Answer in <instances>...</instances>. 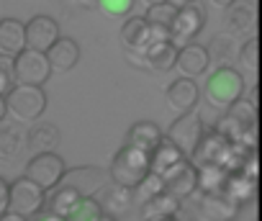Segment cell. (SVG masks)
<instances>
[{
  "label": "cell",
  "mask_w": 262,
  "mask_h": 221,
  "mask_svg": "<svg viewBox=\"0 0 262 221\" xmlns=\"http://www.w3.org/2000/svg\"><path fill=\"white\" fill-rule=\"evenodd\" d=\"M149 172H152V152H144V149L131 147V144H123L113 154V162H111V170H108V175L116 185H123V188H131V190H134Z\"/></svg>",
  "instance_id": "cell-1"
},
{
  "label": "cell",
  "mask_w": 262,
  "mask_h": 221,
  "mask_svg": "<svg viewBox=\"0 0 262 221\" xmlns=\"http://www.w3.org/2000/svg\"><path fill=\"white\" fill-rule=\"evenodd\" d=\"M8 114L21 124H34L47 110V93L39 85H18L6 95Z\"/></svg>",
  "instance_id": "cell-2"
},
{
  "label": "cell",
  "mask_w": 262,
  "mask_h": 221,
  "mask_svg": "<svg viewBox=\"0 0 262 221\" xmlns=\"http://www.w3.org/2000/svg\"><path fill=\"white\" fill-rule=\"evenodd\" d=\"M244 98V77L234 67H219L206 82V100L213 108H229Z\"/></svg>",
  "instance_id": "cell-3"
},
{
  "label": "cell",
  "mask_w": 262,
  "mask_h": 221,
  "mask_svg": "<svg viewBox=\"0 0 262 221\" xmlns=\"http://www.w3.org/2000/svg\"><path fill=\"white\" fill-rule=\"evenodd\" d=\"M67 172V165L64 160L57 154V152H41V154H34L26 165V178L34 180L36 185H41L44 190H54L62 178Z\"/></svg>",
  "instance_id": "cell-4"
},
{
  "label": "cell",
  "mask_w": 262,
  "mask_h": 221,
  "mask_svg": "<svg viewBox=\"0 0 262 221\" xmlns=\"http://www.w3.org/2000/svg\"><path fill=\"white\" fill-rule=\"evenodd\" d=\"M47 203V190L41 185H36L34 180H29L26 175L18 178L16 183H11V203H8V211L24 216V218H31L34 213H39Z\"/></svg>",
  "instance_id": "cell-5"
},
{
  "label": "cell",
  "mask_w": 262,
  "mask_h": 221,
  "mask_svg": "<svg viewBox=\"0 0 262 221\" xmlns=\"http://www.w3.org/2000/svg\"><path fill=\"white\" fill-rule=\"evenodd\" d=\"M52 75V64L44 52L36 49H24L16 57V82L18 85H44Z\"/></svg>",
  "instance_id": "cell-6"
},
{
  "label": "cell",
  "mask_w": 262,
  "mask_h": 221,
  "mask_svg": "<svg viewBox=\"0 0 262 221\" xmlns=\"http://www.w3.org/2000/svg\"><path fill=\"white\" fill-rule=\"evenodd\" d=\"M203 134H206V129H203L201 116L195 114V110H188V114H180L178 121H172V126L167 131V139H172L185 152V157H190L195 152V147L201 144Z\"/></svg>",
  "instance_id": "cell-7"
},
{
  "label": "cell",
  "mask_w": 262,
  "mask_h": 221,
  "mask_svg": "<svg viewBox=\"0 0 262 221\" xmlns=\"http://www.w3.org/2000/svg\"><path fill=\"white\" fill-rule=\"evenodd\" d=\"M206 26V11L195 3L190 6H183L175 16V24L170 29V39L178 44V47H185L190 44V39H195Z\"/></svg>",
  "instance_id": "cell-8"
},
{
  "label": "cell",
  "mask_w": 262,
  "mask_h": 221,
  "mask_svg": "<svg viewBox=\"0 0 262 221\" xmlns=\"http://www.w3.org/2000/svg\"><path fill=\"white\" fill-rule=\"evenodd\" d=\"M57 39H59V26L52 16H34L26 24V49H36L47 54Z\"/></svg>",
  "instance_id": "cell-9"
},
{
  "label": "cell",
  "mask_w": 262,
  "mask_h": 221,
  "mask_svg": "<svg viewBox=\"0 0 262 221\" xmlns=\"http://www.w3.org/2000/svg\"><path fill=\"white\" fill-rule=\"evenodd\" d=\"M162 180H165V190L183 201V198H188V195H193L198 190V167L185 160L183 165H178L170 172H165Z\"/></svg>",
  "instance_id": "cell-10"
},
{
  "label": "cell",
  "mask_w": 262,
  "mask_h": 221,
  "mask_svg": "<svg viewBox=\"0 0 262 221\" xmlns=\"http://www.w3.org/2000/svg\"><path fill=\"white\" fill-rule=\"evenodd\" d=\"M105 172L98 170V167H75V170H67L64 178H62V185H70L75 188L82 198H90L98 188H103L105 183Z\"/></svg>",
  "instance_id": "cell-11"
},
{
  "label": "cell",
  "mask_w": 262,
  "mask_h": 221,
  "mask_svg": "<svg viewBox=\"0 0 262 221\" xmlns=\"http://www.w3.org/2000/svg\"><path fill=\"white\" fill-rule=\"evenodd\" d=\"M121 39L123 44L131 49V52H139L144 54L147 47L155 41V29L149 26V21L144 16H134V18H128L121 29Z\"/></svg>",
  "instance_id": "cell-12"
},
{
  "label": "cell",
  "mask_w": 262,
  "mask_h": 221,
  "mask_svg": "<svg viewBox=\"0 0 262 221\" xmlns=\"http://www.w3.org/2000/svg\"><path fill=\"white\" fill-rule=\"evenodd\" d=\"M178 54H180V47L172 41V39H162V41H152L144 52V59H147V67L155 70V72H170L178 67Z\"/></svg>",
  "instance_id": "cell-13"
},
{
  "label": "cell",
  "mask_w": 262,
  "mask_h": 221,
  "mask_svg": "<svg viewBox=\"0 0 262 221\" xmlns=\"http://www.w3.org/2000/svg\"><path fill=\"white\" fill-rule=\"evenodd\" d=\"M239 203L226 193H208L201 198V211L206 221H234L239 216Z\"/></svg>",
  "instance_id": "cell-14"
},
{
  "label": "cell",
  "mask_w": 262,
  "mask_h": 221,
  "mask_svg": "<svg viewBox=\"0 0 262 221\" xmlns=\"http://www.w3.org/2000/svg\"><path fill=\"white\" fill-rule=\"evenodd\" d=\"M198 98H201V90H198L193 77H178L167 87V103H170L172 110H178V114H188V110H193Z\"/></svg>",
  "instance_id": "cell-15"
},
{
  "label": "cell",
  "mask_w": 262,
  "mask_h": 221,
  "mask_svg": "<svg viewBox=\"0 0 262 221\" xmlns=\"http://www.w3.org/2000/svg\"><path fill=\"white\" fill-rule=\"evenodd\" d=\"M208 62H211V54L206 47L201 44H185L180 47V54H178V70L183 72V77H201L206 70H208Z\"/></svg>",
  "instance_id": "cell-16"
},
{
  "label": "cell",
  "mask_w": 262,
  "mask_h": 221,
  "mask_svg": "<svg viewBox=\"0 0 262 221\" xmlns=\"http://www.w3.org/2000/svg\"><path fill=\"white\" fill-rule=\"evenodd\" d=\"M26 49V24L18 18H3L0 21V54L18 57Z\"/></svg>",
  "instance_id": "cell-17"
},
{
  "label": "cell",
  "mask_w": 262,
  "mask_h": 221,
  "mask_svg": "<svg viewBox=\"0 0 262 221\" xmlns=\"http://www.w3.org/2000/svg\"><path fill=\"white\" fill-rule=\"evenodd\" d=\"M47 59H49L52 70H57V72H70V70L77 64V59H80V47H77L75 39L59 36V39L54 41V47L47 52Z\"/></svg>",
  "instance_id": "cell-18"
},
{
  "label": "cell",
  "mask_w": 262,
  "mask_h": 221,
  "mask_svg": "<svg viewBox=\"0 0 262 221\" xmlns=\"http://www.w3.org/2000/svg\"><path fill=\"white\" fill-rule=\"evenodd\" d=\"M254 188H257V175H252L247 170H231L226 175V183H224V190L221 193H226L229 198H234L242 206V203L252 201Z\"/></svg>",
  "instance_id": "cell-19"
},
{
  "label": "cell",
  "mask_w": 262,
  "mask_h": 221,
  "mask_svg": "<svg viewBox=\"0 0 262 221\" xmlns=\"http://www.w3.org/2000/svg\"><path fill=\"white\" fill-rule=\"evenodd\" d=\"M188 157H185V152L172 142V139H162L160 144H157V149L152 152V172H157V175H165V172H170L172 167H178V165H183Z\"/></svg>",
  "instance_id": "cell-20"
},
{
  "label": "cell",
  "mask_w": 262,
  "mask_h": 221,
  "mask_svg": "<svg viewBox=\"0 0 262 221\" xmlns=\"http://www.w3.org/2000/svg\"><path fill=\"white\" fill-rule=\"evenodd\" d=\"M162 139H165V134H162V129H160L157 124H152V121H139V124H134V126L128 129V142H126V144L139 147V149H144V152H155Z\"/></svg>",
  "instance_id": "cell-21"
},
{
  "label": "cell",
  "mask_w": 262,
  "mask_h": 221,
  "mask_svg": "<svg viewBox=\"0 0 262 221\" xmlns=\"http://www.w3.org/2000/svg\"><path fill=\"white\" fill-rule=\"evenodd\" d=\"M134 201H137V198H134V190H131V188H123V185H116V183H113L111 188H105V190H103L100 206H103V211H105V213L116 216V213H123V211H128Z\"/></svg>",
  "instance_id": "cell-22"
},
{
  "label": "cell",
  "mask_w": 262,
  "mask_h": 221,
  "mask_svg": "<svg viewBox=\"0 0 262 221\" xmlns=\"http://www.w3.org/2000/svg\"><path fill=\"white\" fill-rule=\"evenodd\" d=\"M180 211V198H175L172 193L162 190L160 195H155L152 201L142 203V216L144 218H170Z\"/></svg>",
  "instance_id": "cell-23"
},
{
  "label": "cell",
  "mask_w": 262,
  "mask_h": 221,
  "mask_svg": "<svg viewBox=\"0 0 262 221\" xmlns=\"http://www.w3.org/2000/svg\"><path fill=\"white\" fill-rule=\"evenodd\" d=\"M80 201H82V195H80L75 188L59 185V188H54L52 195H49V213H57V216L67 218V216L80 206Z\"/></svg>",
  "instance_id": "cell-24"
},
{
  "label": "cell",
  "mask_w": 262,
  "mask_h": 221,
  "mask_svg": "<svg viewBox=\"0 0 262 221\" xmlns=\"http://www.w3.org/2000/svg\"><path fill=\"white\" fill-rule=\"evenodd\" d=\"M226 175H229V170L221 167V165H201L198 167V190L203 195L221 193L224 183H226Z\"/></svg>",
  "instance_id": "cell-25"
},
{
  "label": "cell",
  "mask_w": 262,
  "mask_h": 221,
  "mask_svg": "<svg viewBox=\"0 0 262 221\" xmlns=\"http://www.w3.org/2000/svg\"><path fill=\"white\" fill-rule=\"evenodd\" d=\"M57 142H59V134H57L54 126H34V129L29 131V137H26L29 149L36 152V154H41V152H54Z\"/></svg>",
  "instance_id": "cell-26"
},
{
  "label": "cell",
  "mask_w": 262,
  "mask_h": 221,
  "mask_svg": "<svg viewBox=\"0 0 262 221\" xmlns=\"http://www.w3.org/2000/svg\"><path fill=\"white\" fill-rule=\"evenodd\" d=\"M178 6L172 3V0H167V3H160V6H152L149 11H147V21H149V26H155V29H165V31H170L172 29V24H175V16H178Z\"/></svg>",
  "instance_id": "cell-27"
},
{
  "label": "cell",
  "mask_w": 262,
  "mask_h": 221,
  "mask_svg": "<svg viewBox=\"0 0 262 221\" xmlns=\"http://www.w3.org/2000/svg\"><path fill=\"white\" fill-rule=\"evenodd\" d=\"M226 116H231L236 124H242L244 129H254L257 126V110H254V105L249 103V100H236L234 105H229V110H226Z\"/></svg>",
  "instance_id": "cell-28"
},
{
  "label": "cell",
  "mask_w": 262,
  "mask_h": 221,
  "mask_svg": "<svg viewBox=\"0 0 262 221\" xmlns=\"http://www.w3.org/2000/svg\"><path fill=\"white\" fill-rule=\"evenodd\" d=\"M162 190H165V180H162V175L149 172V175L134 188V198H137L139 203H147V201H152L155 195H160Z\"/></svg>",
  "instance_id": "cell-29"
},
{
  "label": "cell",
  "mask_w": 262,
  "mask_h": 221,
  "mask_svg": "<svg viewBox=\"0 0 262 221\" xmlns=\"http://www.w3.org/2000/svg\"><path fill=\"white\" fill-rule=\"evenodd\" d=\"M21 147V137L16 134V129L6 126L0 129V162H13Z\"/></svg>",
  "instance_id": "cell-30"
},
{
  "label": "cell",
  "mask_w": 262,
  "mask_h": 221,
  "mask_svg": "<svg viewBox=\"0 0 262 221\" xmlns=\"http://www.w3.org/2000/svg\"><path fill=\"white\" fill-rule=\"evenodd\" d=\"M16 87V57L0 54V95H8Z\"/></svg>",
  "instance_id": "cell-31"
},
{
  "label": "cell",
  "mask_w": 262,
  "mask_h": 221,
  "mask_svg": "<svg viewBox=\"0 0 262 221\" xmlns=\"http://www.w3.org/2000/svg\"><path fill=\"white\" fill-rule=\"evenodd\" d=\"M100 213H103L100 201H95V198L90 195V198H82V201H80V206L67 216V221H95Z\"/></svg>",
  "instance_id": "cell-32"
},
{
  "label": "cell",
  "mask_w": 262,
  "mask_h": 221,
  "mask_svg": "<svg viewBox=\"0 0 262 221\" xmlns=\"http://www.w3.org/2000/svg\"><path fill=\"white\" fill-rule=\"evenodd\" d=\"M98 8L111 16V18H121V16H128L131 8H134V0H98Z\"/></svg>",
  "instance_id": "cell-33"
},
{
  "label": "cell",
  "mask_w": 262,
  "mask_h": 221,
  "mask_svg": "<svg viewBox=\"0 0 262 221\" xmlns=\"http://www.w3.org/2000/svg\"><path fill=\"white\" fill-rule=\"evenodd\" d=\"M231 26L236 31H252L254 29V11H252V6H236L231 11Z\"/></svg>",
  "instance_id": "cell-34"
},
{
  "label": "cell",
  "mask_w": 262,
  "mask_h": 221,
  "mask_svg": "<svg viewBox=\"0 0 262 221\" xmlns=\"http://www.w3.org/2000/svg\"><path fill=\"white\" fill-rule=\"evenodd\" d=\"M239 57H242V62H244L249 70H257V67H259V41H257V39H249V41L242 47Z\"/></svg>",
  "instance_id": "cell-35"
},
{
  "label": "cell",
  "mask_w": 262,
  "mask_h": 221,
  "mask_svg": "<svg viewBox=\"0 0 262 221\" xmlns=\"http://www.w3.org/2000/svg\"><path fill=\"white\" fill-rule=\"evenodd\" d=\"M8 203H11V183L0 178V216L8 211Z\"/></svg>",
  "instance_id": "cell-36"
},
{
  "label": "cell",
  "mask_w": 262,
  "mask_h": 221,
  "mask_svg": "<svg viewBox=\"0 0 262 221\" xmlns=\"http://www.w3.org/2000/svg\"><path fill=\"white\" fill-rule=\"evenodd\" d=\"M0 221H29V218H24V216H18L13 211H6L3 216H0Z\"/></svg>",
  "instance_id": "cell-37"
},
{
  "label": "cell",
  "mask_w": 262,
  "mask_h": 221,
  "mask_svg": "<svg viewBox=\"0 0 262 221\" xmlns=\"http://www.w3.org/2000/svg\"><path fill=\"white\" fill-rule=\"evenodd\" d=\"M211 3H213V6H219V8H231V6L236 3V0H211Z\"/></svg>",
  "instance_id": "cell-38"
},
{
  "label": "cell",
  "mask_w": 262,
  "mask_h": 221,
  "mask_svg": "<svg viewBox=\"0 0 262 221\" xmlns=\"http://www.w3.org/2000/svg\"><path fill=\"white\" fill-rule=\"evenodd\" d=\"M6 116H8V105H6V98L0 95V121H3Z\"/></svg>",
  "instance_id": "cell-39"
},
{
  "label": "cell",
  "mask_w": 262,
  "mask_h": 221,
  "mask_svg": "<svg viewBox=\"0 0 262 221\" xmlns=\"http://www.w3.org/2000/svg\"><path fill=\"white\" fill-rule=\"evenodd\" d=\"M39 221H67V218H62V216H57V213H47V216H41Z\"/></svg>",
  "instance_id": "cell-40"
},
{
  "label": "cell",
  "mask_w": 262,
  "mask_h": 221,
  "mask_svg": "<svg viewBox=\"0 0 262 221\" xmlns=\"http://www.w3.org/2000/svg\"><path fill=\"white\" fill-rule=\"evenodd\" d=\"M142 3H144L147 8H152V6H160V3H167V0H142Z\"/></svg>",
  "instance_id": "cell-41"
},
{
  "label": "cell",
  "mask_w": 262,
  "mask_h": 221,
  "mask_svg": "<svg viewBox=\"0 0 262 221\" xmlns=\"http://www.w3.org/2000/svg\"><path fill=\"white\" fill-rule=\"evenodd\" d=\"M95 221H116V216H111V213H105V211H103V213H100Z\"/></svg>",
  "instance_id": "cell-42"
},
{
  "label": "cell",
  "mask_w": 262,
  "mask_h": 221,
  "mask_svg": "<svg viewBox=\"0 0 262 221\" xmlns=\"http://www.w3.org/2000/svg\"><path fill=\"white\" fill-rule=\"evenodd\" d=\"M172 3H175L178 8H183V6H190V3H195V0H172Z\"/></svg>",
  "instance_id": "cell-43"
},
{
  "label": "cell",
  "mask_w": 262,
  "mask_h": 221,
  "mask_svg": "<svg viewBox=\"0 0 262 221\" xmlns=\"http://www.w3.org/2000/svg\"><path fill=\"white\" fill-rule=\"evenodd\" d=\"M144 221H178L175 216H170V218H144Z\"/></svg>",
  "instance_id": "cell-44"
}]
</instances>
